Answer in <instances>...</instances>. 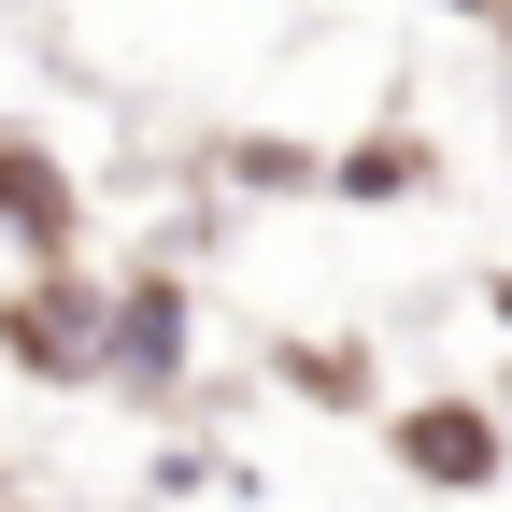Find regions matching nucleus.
Returning <instances> with one entry per match:
<instances>
[{"label": "nucleus", "instance_id": "f257e3e1", "mask_svg": "<svg viewBox=\"0 0 512 512\" xmlns=\"http://www.w3.org/2000/svg\"><path fill=\"white\" fill-rule=\"evenodd\" d=\"M185 370H200V299H185V271H128L100 299V384L114 399H185Z\"/></svg>", "mask_w": 512, "mask_h": 512}, {"label": "nucleus", "instance_id": "f03ea898", "mask_svg": "<svg viewBox=\"0 0 512 512\" xmlns=\"http://www.w3.org/2000/svg\"><path fill=\"white\" fill-rule=\"evenodd\" d=\"M100 271H72V256H43V271L0 299V356H15L29 384H100Z\"/></svg>", "mask_w": 512, "mask_h": 512}, {"label": "nucleus", "instance_id": "7ed1b4c3", "mask_svg": "<svg viewBox=\"0 0 512 512\" xmlns=\"http://www.w3.org/2000/svg\"><path fill=\"white\" fill-rule=\"evenodd\" d=\"M384 456H399L427 498H484V484L512 470V427H498L484 399H413V413H384Z\"/></svg>", "mask_w": 512, "mask_h": 512}, {"label": "nucleus", "instance_id": "20e7f679", "mask_svg": "<svg viewBox=\"0 0 512 512\" xmlns=\"http://www.w3.org/2000/svg\"><path fill=\"white\" fill-rule=\"evenodd\" d=\"M0 242L29 256V271L86 242V185H72V157H57V143H29V128H0Z\"/></svg>", "mask_w": 512, "mask_h": 512}, {"label": "nucleus", "instance_id": "39448f33", "mask_svg": "<svg viewBox=\"0 0 512 512\" xmlns=\"http://www.w3.org/2000/svg\"><path fill=\"white\" fill-rule=\"evenodd\" d=\"M427 185H441L427 128H370V143H328V200H356V214H399V200H427Z\"/></svg>", "mask_w": 512, "mask_h": 512}, {"label": "nucleus", "instance_id": "423d86ee", "mask_svg": "<svg viewBox=\"0 0 512 512\" xmlns=\"http://www.w3.org/2000/svg\"><path fill=\"white\" fill-rule=\"evenodd\" d=\"M214 171L242 200H328V143H256L242 128V143H214Z\"/></svg>", "mask_w": 512, "mask_h": 512}, {"label": "nucleus", "instance_id": "0eeeda50", "mask_svg": "<svg viewBox=\"0 0 512 512\" xmlns=\"http://www.w3.org/2000/svg\"><path fill=\"white\" fill-rule=\"evenodd\" d=\"M271 370L299 384V399H370V370H356V342H285Z\"/></svg>", "mask_w": 512, "mask_h": 512}, {"label": "nucleus", "instance_id": "6e6552de", "mask_svg": "<svg viewBox=\"0 0 512 512\" xmlns=\"http://www.w3.org/2000/svg\"><path fill=\"white\" fill-rule=\"evenodd\" d=\"M484 313H498V328H512V271H498V285H484Z\"/></svg>", "mask_w": 512, "mask_h": 512}, {"label": "nucleus", "instance_id": "1a4fd4ad", "mask_svg": "<svg viewBox=\"0 0 512 512\" xmlns=\"http://www.w3.org/2000/svg\"><path fill=\"white\" fill-rule=\"evenodd\" d=\"M484 29H498V43H512V0H484Z\"/></svg>", "mask_w": 512, "mask_h": 512}, {"label": "nucleus", "instance_id": "9d476101", "mask_svg": "<svg viewBox=\"0 0 512 512\" xmlns=\"http://www.w3.org/2000/svg\"><path fill=\"white\" fill-rule=\"evenodd\" d=\"M441 15H484V0H441Z\"/></svg>", "mask_w": 512, "mask_h": 512}]
</instances>
